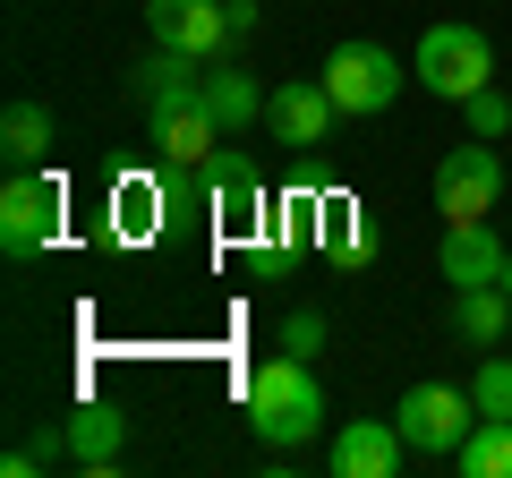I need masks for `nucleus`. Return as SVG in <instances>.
Here are the masks:
<instances>
[{
    "label": "nucleus",
    "mask_w": 512,
    "mask_h": 478,
    "mask_svg": "<svg viewBox=\"0 0 512 478\" xmlns=\"http://www.w3.org/2000/svg\"><path fill=\"white\" fill-rule=\"evenodd\" d=\"M248 427L274 444V453H291V444H308L316 427H325V385H316V368L299 350H282V359H265V368L248 376Z\"/></svg>",
    "instance_id": "nucleus-1"
},
{
    "label": "nucleus",
    "mask_w": 512,
    "mask_h": 478,
    "mask_svg": "<svg viewBox=\"0 0 512 478\" xmlns=\"http://www.w3.org/2000/svg\"><path fill=\"white\" fill-rule=\"evenodd\" d=\"M410 77L444 103H470L478 86H495V43L478 26H427L419 52H410Z\"/></svg>",
    "instance_id": "nucleus-2"
},
{
    "label": "nucleus",
    "mask_w": 512,
    "mask_h": 478,
    "mask_svg": "<svg viewBox=\"0 0 512 478\" xmlns=\"http://www.w3.org/2000/svg\"><path fill=\"white\" fill-rule=\"evenodd\" d=\"M402 60L384 52V43H342V52H325V94L342 103V120H367V111H393V94H402Z\"/></svg>",
    "instance_id": "nucleus-3"
},
{
    "label": "nucleus",
    "mask_w": 512,
    "mask_h": 478,
    "mask_svg": "<svg viewBox=\"0 0 512 478\" xmlns=\"http://www.w3.org/2000/svg\"><path fill=\"white\" fill-rule=\"evenodd\" d=\"M393 427L410 436V453H461V436L478 427V402L461 385H410L402 402H393Z\"/></svg>",
    "instance_id": "nucleus-4"
},
{
    "label": "nucleus",
    "mask_w": 512,
    "mask_h": 478,
    "mask_svg": "<svg viewBox=\"0 0 512 478\" xmlns=\"http://www.w3.org/2000/svg\"><path fill=\"white\" fill-rule=\"evenodd\" d=\"M495 197H504V154H495V137H470V146H453L436 163V205L453 222H487Z\"/></svg>",
    "instance_id": "nucleus-5"
},
{
    "label": "nucleus",
    "mask_w": 512,
    "mask_h": 478,
    "mask_svg": "<svg viewBox=\"0 0 512 478\" xmlns=\"http://www.w3.org/2000/svg\"><path fill=\"white\" fill-rule=\"evenodd\" d=\"M146 35L163 52H188V60H214L231 35V0H146Z\"/></svg>",
    "instance_id": "nucleus-6"
},
{
    "label": "nucleus",
    "mask_w": 512,
    "mask_h": 478,
    "mask_svg": "<svg viewBox=\"0 0 512 478\" xmlns=\"http://www.w3.org/2000/svg\"><path fill=\"white\" fill-rule=\"evenodd\" d=\"M333 120H342V103L325 94V77H291V86L265 94V129H274V146H291V154H316Z\"/></svg>",
    "instance_id": "nucleus-7"
},
{
    "label": "nucleus",
    "mask_w": 512,
    "mask_h": 478,
    "mask_svg": "<svg viewBox=\"0 0 512 478\" xmlns=\"http://www.w3.org/2000/svg\"><path fill=\"white\" fill-rule=\"evenodd\" d=\"M52 231H60V180L18 171V180L0 188V248H9V257H35Z\"/></svg>",
    "instance_id": "nucleus-8"
},
{
    "label": "nucleus",
    "mask_w": 512,
    "mask_h": 478,
    "mask_svg": "<svg viewBox=\"0 0 512 478\" xmlns=\"http://www.w3.org/2000/svg\"><path fill=\"white\" fill-rule=\"evenodd\" d=\"M402 453H410V436L393 419H342V427H333V444H325V470L333 478H393V470H402Z\"/></svg>",
    "instance_id": "nucleus-9"
},
{
    "label": "nucleus",
    "mask_w": 512,
    "mask_h": 478,
    "mask_svg": "<svg viewBox=\"0 0 512 478\" xmlns=\"http://www.w3.org/2000/svg\"><path fill=\"white\" fill-rule=\"evenodd\" d=\"M197 86H205V60H188V52H163L154 43L137 69H128V94L146 103V120H163V111H180V103H197Z\"/></svg>",
    "instance_id": "nucleus-10"
},
{
    "label": "nucleus",
    "mask_w": 512,
    "mask_h": 478,
    "mask_svg": "<svg viewBox=\"0 0 512 478\" xmlns=\"http://www.w3.org/2000/svg\"><path fill=\"white\" fill-rule=\"evenodd\" d=\"M436 265H444V282L453 291H470V282H504V239L487 231V222H444V248H436Z\"/></svg>",
    "instance_id": "nucleus-11"
},
{
    "label": "nucleus",
    "mask_w": 512,
    "mask_h": 478,
    "mask_svg": "<svg viewBox=\"0 0 512 478\" xmlns=\"http://www.w3.org/2000/svg\"><path fill=\"white\" fill-rule=\"evenodd\" d=\"M146 129H154V146H163V163H180V171H205L222 154V129H214V111H205V94L180 103V111H163V120H146Z\"/></svg>",
    "instance_id": "nucleus-12"
},
{
    "label": "nucleus",
    "mask_w": 512,
    "mask_h": 478,
    "mask_svg": "<svg viewBox=\"0 0 512 478\" xmlns=\"http://www.w3.org/2000/svg\"><path fill=\"white\" fill-rule=\"evenodd\" d=\"M205 197H214V214L231 222V231H248V222L265 214V180H256L248 154H214V163H205Z\"/></svg>",
    "instance_id": "nucleus-13"
},
{
    "label": "nucleus",
    "mask_w": 512,
    "mask_h": 478,
    "mask_svg": "<svg viewBox=\"0 0 512 478\" xmlns=\"http://www.w3.org/2000/svg\"><path fill=\"white\" fill-rule=\"evenodd\" d=\"M197 94H205V111H214V129H222V137L256 129V111H265V94H256V69H239V60H214Z\"/></svg>",
    "instance_id": "nucleus-14"
},
{
    "label": "nucleus",
    "mask_w": 512,
    "mask_h": 478,
    "mask_svg": "<svg viewBox=\"0 0 512 478\" xmlns=\"http://www.w3.org/2000/svg\"><path fill=\"white\" fill-rule=\"evenodd\" d=\"M120 444H128V419H120L111 402L69 410V461H77V470H111V461H120Z\"/></svg>",
    "instance_id": "nucleus-15"
},
{
    "label": "nucleus",
    "mask_w": 512,
    "mask_h": 478,
    "mask_svg": "<svg viewBox=\"0 0 512 478\" xmlns=\"http://www.w3.org/2000/svg\"><path fill=\"white\" fill-rule=\"evenodd\" d=\"M453 325H461V342H504L512 333V299H504V282H470V291H453Z\"/></svg>",
    "instance_id": "nucleus-16"
},
{
    "label": "nucleus",
    "mask_w": 512,
    "mask_h": 478,
    "mask_svg": "<svg viewBox=\"0 0 512 478\" xmlns=\"http://www.w3.org/2000/svg\"><path fill=\"white\" fill-rule=\"evenodd\" d=\"M52 146H60V129H52V111H43V103H9V111H0V154H9L18 171H35Z\"/></svg>",
    "instance_id": "nucleus-17"
},
{
    "label": "nucleus",
    "mask_w": 512,
    "mask_h": 478,
    "mask_svg": "<svg viewBox=\"0 0 512 478\" xmlns=\"http://www.w3.org/2000/svg\"><path fill=\"white\" fill-rule=\"evenodd\" d=\"M453 461H461V478H512V419H478Z\"/></svg>",
    "instance_id": "nucleus-18"
},
{
    "label": "nucleus",
    "mask_w": 512,
    "mask_h": 478,
    "mask_svg": "<svg viewBox=\"0 0 512 478\" xmlns=\"http://www.w3.org/2000/svg\"><path fill=\"white\" fill-rule=\"evenodd\" d=\"M316 248H325V265H367V231H359V205H350V197H325Z\"/></svg>",
    "instance_id": "nucleus-19"
},
{
    "label": "nucleus",
    "mask_w": 512,
    "mask_h": 478,
    "mask_svg": "<svg viewBox=\"0 0 512 478\" xmlns=\"http://www.w3.org/2000/svg\"><path fill=\"white\" fill-rule=\"evenodd\" d=\"M52 461H69V427H35L26 444L0 453V470H9V478H35V470H52Z\"/></svg>",
    "instance_id": "nucleus-20"
},
{
    "label": "nucleus",
    "mask_w": 512,
    "mask_h": 478,
    "mask_svg": "<svg viewBox=\"0 0 512 478\" xmlns=\"http://www.w3.org/2000/svg\"><path fill=\"white\" fill-rule=\"evenodd\" d=\"M470 402H478V419H512V359H478Z\"/></svg>",
    "instance_id": "nucleus-21"
},
{
    "label": "nucleus",
    "mask_w": 512,
    "mask_h": 478,
    "mask_svg": "<svg viewBox=\"0 0 512 478\" xmlns=\"http://www.w3.org/2000/svg\"><path fill=\"white\" fill-rule=\"evenodd\" d=\"M461 120H470V137H504L512 129V94L504 86H478L470 103H461Z\"/></svg>",
    "instance_id": "nucleus-22"
},
{
    "label": "nucleus",
    "mask_w": 512,
    "mask_h": 478,
    "mask_svg": "<svg viewBox=\"0 0 512 478\" xmlns=\"http://www.w3.org/2000/svg\"><path fill=\"white\" fill-rule=\"evenodd\" d=\"M282 350H299V359H316V350H325V316H316V308L282 316Z\"/></svg>",
    "instance_id": "nucleus-23"
},
{
    "label": "nucleus",
    "mask_w": 512,
    "mask_h": 478,
    "mask_svg": "<svg viewBox=\"0 0 512 478\" xmlns=\"http://www.w3.org/2000/svg\"><path fill=\"white\" fill-rule=\"evenodd\" d=\"M504 299H512V265H504Z\"/></svg>",
    "instance_id": "nucleus-24"
}]
</instances>
